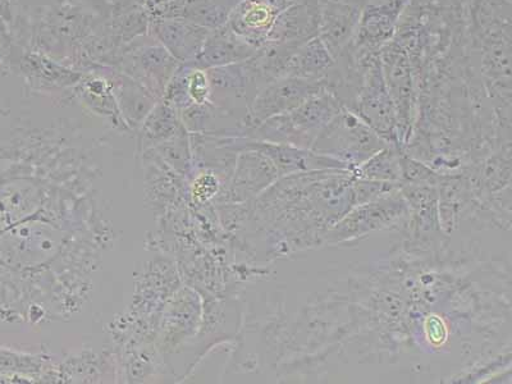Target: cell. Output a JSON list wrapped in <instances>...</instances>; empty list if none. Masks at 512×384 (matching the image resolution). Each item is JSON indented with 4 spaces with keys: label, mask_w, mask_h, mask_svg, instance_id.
I'll return each instance as SVG.
<instances>
[{
    "label": "cell",
    "mask_w": 512,
    "mask_h": 384,
    "mask_svg": "<svg viewBox=\"0 0 512 384\" xmlns=\"http://www.w3.org/2000/svg\"><path fill=\"white\" fill-rule=\"evenodd\" d=\"M360 111L378 131L390 132L395 126V112L382 76L381 63L369 73L367 88L360 102Z\"/></svg>",
    "instance_id": "7a4b0ae2"
},
{
    "label": "cell",
    "mask_w": 512,
    "mask_h": 384,
    "mask_svg": "<svg viewBox=\"0 0 512 384\" xmlns=\"http://www.w3.org/2000/svg\"><path fill=\"white\" fill-rule=\"evenodd\" d=\"M358 21V12L350 6L329 4L322 16L323 43L328 50L340 49Z\"/></svg>",
    "instance_id": "3957f363"
},
{
    "label": "cell",
    "mask_w": 512,
    "mask_h": 384,
    "mask_svg": "<svg viewBox=\"0 0 512 384\" xmlns=\"http://www.w3.org/2000/svg\"><path fill=\"white\" fill-rule=\"evenodd\" d=\"M317 137V146H329L335 152L359 153L363 149L372 150L379 143L378 137L365 123L350 112H338Z\"/></svg>",
    "instance_id": "6da1fadb"
},
{
    "label": "cell",
    "mask_w": 512,
    "mask_h": 384,
    "mask_svg": "<svg viewBox=\"0 0 512 384\" xmlns=\"http://www.w3.org/2000/svg\"><path fill=\"white\" fill-rule=\"evenodd\" d=\"M322 39H314L305 45L300 53L290 61L291 76L313 79L318 73L331 66V54L328 53Z\"/></svg>",
    "instance_id": "277c9868"
}]
</instances>
